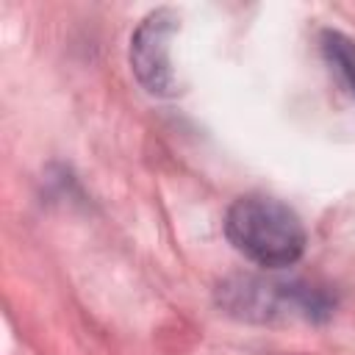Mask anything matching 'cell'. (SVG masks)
<instances>
[{
  "label": "cell",
  "mask_w": 355,
  "mask_h": 355,
  "mask_svg": "<svg viewBox=\"0 0 355 355\" xmlns=\"http://www.w3.org/2000/svg\"><path fill=\"white\" fill-rule=\"evenodd\" d=\"M230 244L258 266L280 269L305 252V227L300 216L280 200L250 194L239 197L225 219Z\"/></svg>",
  "instance_id": "1"
},
{
  "label": "cell",
  "mask_w": 355,
  "mask_h": 355,
  "mask_svg": "<svg viewBox=\"0 0 355 355\" xmlns=\"http://www.w3.org/2000/svg\"><path fill=\"white\" fill-rule=\"evenodd\" d=\"M319 44H322V55L330 64V69L355 94V42L338 31H322Z\"/></svg>",
  "instance_id": "3"
},
{
  "label": "cell",
  "mask_w": 355,
  "mask_h": 355,
  "mask_svg": "<svg viewBox=\"0 0 355 355\" xmlns=\"http://www.w3.org/2000/svg\"><path fill=\"white\" fill-rule=\"evenodd\" d=\"M178 17L169 8L153 11L133 33L130 39V67L139 78V83L158 97L175 94L178 80L169 61V42L178 31Z\"/></svg>",
  "instance_id": "2"
}]
</instances>
